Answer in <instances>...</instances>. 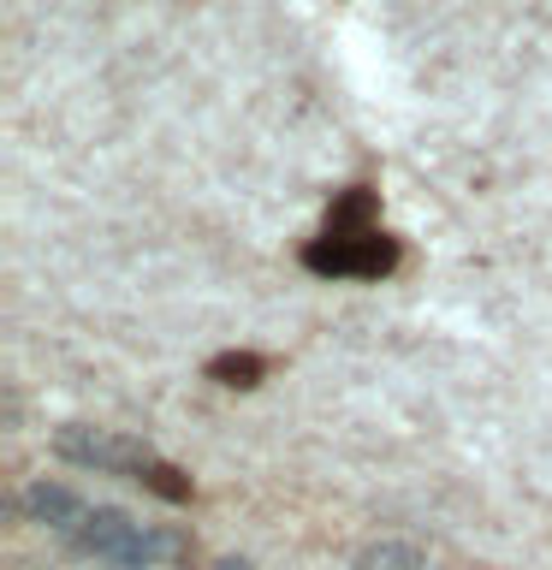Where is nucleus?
<instances>
[{"label": "nucleus", "instance_id": "1", "mask_svg": "<svg viewBox=\"0 0 552 570\" xmlns=\"http://www.w3.org/2000/svg\"><path fill=\"white\" fill-rule=\"evenodd\" d=\"M303 267L309 274H351V279H386L392 267H398V238H386V232H368V238H315L303 249Z\"/></svg>", "mask_w": 552, "mask_h": 570}, {"label": "nucleus", "instance_id": "2", "mask_svg": "<svg viewBox=\"0 0 552 570\" xmlns=\"http://www.w3.org/2000/svg\"><path fill=\"white\" fill-rule=\"evenodd\" d=\"M53 452H60L66 463H78V470H131V475H142L155 463V452L142 440L107 434V428H83V422L60 428V434H53Z\"/></svg>", "mask_w": 552, "mask_h": 570}, {"label": "nucleus", "instance_id": "3", "mask_svg": "<svg viewBox=\"0 0 552 570\" xmlns=\"http://www.w3.org/2000/svg\"><path fill=\"white\" fill-rule=\"evenodd\" d=\"M24 517L71 541V534H78V523L89 517V505H83L71 488H60V481H30V488H24Z\"/></svg>", "mask_w": 552, "mask_h": 570}, {"label": "nucleus", "instance_id": "4", "mask_svg": "<svg viewBox=\"0 0 552 570\" xmlns=\"http://www.w3.org/2000/svg\"><path fill=\"white\" fill-rule=\"evenodd\" d=\"M374 232V190H345V196H333V208H327V238H368Z\"/></svg>", "mask_w": 552, "mask_h": 570}, {"label": "nucleus", "instance_id": "5", "mask_svg": "<svg viewBox=\"0 0 552 570\" xmlns=\"http://www.w3.org/2000/svg\"><path fill=\"white\" fill-rule=\"evenodd\" d=\"M356 570H434V564L404 541H374V547L356 552Z\"/></svg>", "mask_w": 552, "mask_h": 570}, {"label": "nucleus", "instance_id": "6", "mask_svg": "<svg viewBox=\"0 0 552 570\" xmlns=\"http://www.w3.org/2000/svg\"><path fill=\"white\" fill-rule=\"evenodd\" d=\"M267 374L262 356H249V351H226V356H214L208 363V381H220V386H256Z\"/></svg>", "mask_w": 552, "mask_h": 570}, {"label": "nucleus", "instance_id": "7", "mask_svg": "<svg viewBox=\"0 0 552 570\" xmlns=\"http://www.w3.org/2000/svg\"><path fill=\"white\" fill-rule=\"evenodd\" d=\"M142 481V488H149V493H160V499H172V505H185V499H190V475L185 470H172V463H149V470H142L137 475Z\"/></svg>", "mask_w": 552, "mask_h": 570}, {"label": "nucleus", "instance_id": "8", "mask_svg": "<svg viewBox=\"0 0 552 570\" xmlns=\"http://www.w3.org/2000/svg\"><path fill=\"white\" fill-rule=\"evenodd\" d=\"M214 570H249L244 559H220V564H214Z\"/></svg>", "mask_w": 552, "mask_h": 570}]
</instances>
